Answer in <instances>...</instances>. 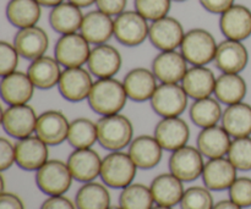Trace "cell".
Returning <instances> with one entry per match:
<instances>
[{"label":"cell","instance_id":"obj_1","mask_svg":"<svg viewBox=\"0 0 251 209\" xmlns=\"http://www.w3.org/2000/svg\"><path fill=\"white\" fill-rule=\"evenodd\" d=\"M127 99L123 82L114 77L98 78L87 98L91 109L102 116L119 114Z\"/></svg>","mask_w":251,"mask_h":209},{"label":"cell","instance_id":"obj_2","mask_svg":"<svg viewBox=\"0 0 251 209\" xmlns=\"http://www.w3.org/2000/svg\"><path fill=\"white\" fill-rule=\"evenodd\" d=\"M134 127L129 117L123 114L102 116L97 122L98 143L110 152L122 151L130 146Z\"/></svg>","mask_w":251,"mask_h":209},{"label":"cell","instance_id":"obj_3","mask_svg":"<svg viewBox=\"0 0 251 209\" xmlns=\"http://www.w3.org/2000/svg\"><path fill=\"white\" fill-rule=\"evenodd\" d=\"M217 46L215 37L207 29L193 28L184 36L180 53L193 66H205L215 59Z\"/></svg>","mask_w":251,"mask_h":209},{"label":"cell","instance_id":"obj_4","mask_svg":"<svg viewBox=\"0 0 251 209\" xmlns=\"http://www.w3.org/2000/svg\"><path fill=\"white\" fill-rule=\"evenodd\" d=\"M137 166L129 153L122 151L112 152L102 161L100 179L105 186L112 188H125L132 184L136 176Z\"/></svg>","mask_w":251,"mask_h":209},{"label":"cell","instance_id":"obj_5","mask_svg":"<svg viewBox=\"0 0 251 209\" xmlns=\"http://www.w3.org/2000/svg\"><path fill=\"white\" fill-rule=\"evenodd\" d=\"M73 175L68 163L51 159L36 171V184L39 190L48 196H61L69 191Z\"/></svg>","mask_w":251,"mask_h":209},{"label":"cell","instance_id":"obj_6","mask_svg":"<svg viewBox=\"0 0 251 209\" xmlns=\"http://www.w3.org/2000/svg\"><path fill=\"white\" fill-rule=\"evenodd\" d=\"M189 95L178 83H161L151 98V107L162 117L180 116L188 107Z\"/></svg>","mask_w":251,"mask_h":209},{"label":"cell","instance_id":"obj_7","mask_svg":"<svg viewBox=\"0 0 251 209\" xmlns=\"http://www.w3.org/2000/svg\"><path fill=\"white\" fill-rule=\"evenodd\" d=\"M149 32L147 20L136 10L122 12L114 20V36L123 46H140L149 38Z\"/></svg>","mask_w":251,"mask_h":209},{"label":"cell","instance_id":"obj_8","mask_svg":"<svg viewBox=\"0 0 251 209\" xmlns=\"http://www.w3.org/2000/svg\"><path fill=\"white\" fill-rule=\"evenodd\" d=\"M90 43L86 41L82 34L70 33L63 34L56 42L55 59L65 69L81 68L83 64H87L91 54Z\"/></svg>","mask_w":251,"mask_h":209},{"label":"cell","instance_id":"obj_9","mask_svg":"<svg viewBox=\"0 0 251 209\" xmlns=\"http://www.w3.org/2000/svg\"><path fill=\"white\" fill-rule=\"evenodd\" d=\"M203 156L199 148L193 146H184L172 152L169 158V171L183 183H191L202 175Z\"/></svg>","mask_w":251,"mask_h":209},{"label":"cell","instance_id":"obj_10","mask_svg":"<svg viewBox=\"0 0 251 209\" xmlns=\"http://www.w3.org/2000/svg\"><path fill=\"white\" fill-rule=\"evenodd\" d=\"M37 119L38 116L31 105H9L2 112L1 125L7 135L21 139L36 132Z\"/></svg>","mask_w":251,"mask_h":209},{"label":"cell","instance_id":"obj_11","mask_svg":"<svg viewBox=\"0 0 251 209\" xmlns=\"http://www.w3.org/2000/svg\"><path fill=\"white\" fill-rule=\"evenodd\" d=\"M185 32L176 19L171 16L152 21L150 24L149 39L154 48L161 51L176 50L181 46Z\"/></svg>","mask_w":251,"mask_h":209},{"label":"cell","instance_id":"obj_12","mask_svg":"<svg viewBox=\"0 0 251 209\" xmlns=\"http://www.w3.org/2000/svg\"><path fill=\"white\" fill-rule=\"evenodd\" d=\"M93 81L91 72L86 69L69 68L63 70L59 80L58 88L60 94L66 100L73 103L87 99L92 90Z\"/></svg>","mask_w":251,"mask_h":209},{"label":"cell","instance_id":"obj_13","mask_svg":"<svg viewBox=\"0 0 251 209\" xmlns=\"http://www.w3.org/2000/svg\"><path fill=\"white\" fill-rule=\"evenodd\" d=\"M153 136L164 151L174 152L186 146L190 139V129L180 116L162 117L154 127Z\"/></svg>","mask_w":251,"mask_h":209},{"label":"cell","instance_id":"obj_14","mask_svg":"<svg viewBox=\"0 0 251 209\" xmlns=\"http://www.w3.org/2000/svg\"><path fill=\"white\" fill-rule=\"evenodd\" d=\"M16 164L26 171H37L48 162V144L38 136L25 137L15 143Z\"/></svg>","mask_w":251,"mask_h":209},{"label":"cell","instance_id":"obj_15","mask_svg":"<svg viewBox=\"0 0 251 209\" xmlns=\"http://www.w3.org/2000/svg\"><path fill=\"white\" fill-rule=\"evenodd\" d=\"M213 61L223 73H240L249 63V53L242 42L226 39L217 46Z\"/></svg>","mask_w":251,"mask_h":209},{"label":"cell","instance_id":"obj_16","mask_svg":"<svg viewBox=\"0 0 251 209\" xmlns=\"http://www.w3.org/2000/svg\"><path fill=\"white\" fill-rule=\"evenodd\" d=\"M188 64L179 51H161L152 61V71L161 83H178L189 70Z\"/></svg>","mask_w":251,"mask_h":209},{"label":"cell","instance_id":"obj_17","mask_svg":"<svg viewBox=\"0 0 251 209\" xmlns=\"http://www.w3.org/2000/svg\"><path fill=\"white\" fill-rule=\"evenodd\" d=\"M123 59L117 48L109 44H100L91 50L87 66L91 75L97 78L114 77L122 68Z\"/></svg>","mask_w":251,"mask_h":209},{"label":"cell","instance_id":"obj_18","mask_svg":"<svg viewBox=\"0 0 251 209\" xmlns=\"http://www.w3.org/2000/svg\"><path fill=\"white\" fill-rule=\"evenodd\" d=\"M220 28L227 39L243 42L251 36V10L234 4L221 15Z\"/></svg>","mask_w":251,"mask_h":209},{"label":"cell","instance_id":"obj_19","mask_svg":"<svg viewBox=\"0 0 251 209\" xmlns=\"http://www.w3.org/2000/svg\"><path fill=\"white\" fill-rule=\"evenodd\" d=\"M70 122L58 110H47L37 119L36 135L48 146H58L68 139Z\"/></svg>","mask_w":251,"mask_h":209},{"label":"cell","instance_id":"obj_20","mask_svg":"<svg viewBox=\"0 0 251 209\" xmlns=\"http://www.w3.org/2000/svg\"><path fill=\"white\" fill-rule=\"evenodd\" d=\"M102 161L100 154L92 148L75 149L68 158V166L74 180L91 183L100 176Z\"/></svg>","mask_w":251,"mask_h":209},{"label":"cell","instance_id":"obj_21","mask_svg":"<svg viewBox=\"0 0 251 209\" xmlns=\"http://www.w3.org/2000/svg\"><path fill=\"white\" fill-rule=\"evenodd\" d=\"M157 81L158 80L152 70L146 68H135L125 75L123 86L130 100L142 103L151 100L154 91L158 87Z\"/></svg>","mask_w":251,"mask_h":209},{"label":"cell","instance_id":"obj_22","mask_svg":"<svg viewBox=\"0 0 251 209\" xmlns=\"http://www.w3.org/2000/svg\"><path fill=\"white\" fill-rule=\"evenodd\" d=\"M34 85L28 73L15 71L10 75L2 76L0 82V93L6 104L20 105L27 104L34 93Z\"/></svg>","mask_w":251,"mask_h":209},{"label":"cell","instance_id":"obj_23","mask_svg":"<svg viewBox=\"0 0 251 209\" xmlns=\"http://www.w3.org/2000/svg\"><path fill=\"white\" fill-rule=\"evenodd\" d=\"M237 170L229 159L225 157L208 159L202 171V180L206 187L211 191L229 190L232 184L237 180Z\"/></svg>","mask_w":251,"mask_h":209},{"label":"cell","instance_id":"obj_24","mask_svg":"<svg viewBox=\"0 0 251 209\" xmlns=\"http://www.w3.org/2000/svg\"><path fill=\"white\" fill-rule=\"evenodd\" d=\"M14 46L20 56L34 60L46 54L49 46V37L41 27H27L17 32L14 38Z\"/></svg>","mask_w":251,"mask_h":209},{"label":"cell","instance_id":"obj_25","mask_svg":"<svg viewBox=\"0 0 251 209\" xmlns=\"http://www.w3.org/2000/svg\"><path fill=\"white\" fill-rule=\"evenodd\" d=\"M80 32L90 44H104L114 36V20L100 10L90 11L83 16Z\"/></svg>","mask_w":251,"mask_h":209},{"label":"cell","instance_id":"obj_26","mask_svg":"<svg viewBox=\"0 0 251 209\" xmlns=\"http://www.w3.org/2000/svg\"><path fill=\"white\" fill-rule=\"evenodd\" d=\"M127 153L137 169L149 170L158 165L163 154V148L154 136L141 135L132 139Z\"/></svg>","mask_w":251,"mask_h":209},{"label":"cell","instance_id":"obj_27","mask_svg":"<svg viewBox=\"0 0 251 209\" xmlns=\"http://www.w3.org/2000/svg\"><path fill=\"white\" fill-rule=\"evenodd\" d=\"M216 76L212 70L206 66H193L186 71L181 80V87L194 100L211 97L215 92Z\"/></svg>","mask_w":251,"mask_h":209},{"label":"cell","instance_id":"obj_28","mask_svg":"<svg viewBox=\"0 0 251 209\" xmlns=\"http://www.w3.org/2000/svg\"><path fill=\"white\" fill-rule=\"evenodd\" d=\"M198 148L203 157L208 159L222 158L228 154L230 148V135L223 126L206 127L201 130L198 136Z\"/></svg>","mask_w":251,"mask_h":209},{"label":"cell","instance_id":"obj_29","mask_svg":"<svg viewBox=\"0 0 251 209\" xmlns=\"http://www.w3.org/2000/svg\"><path fill=\"white\" fill-rule=\"evenodd\" d=\"M150 188H151L154 203L158 206H166V207H174L180 203L185 192L183 181L179 180L172 173H164L156 176L152 180Z\"/></svg>","mask_w":251,"mask_h":209},{"label":"cell","instance_id":"obj_30","mask_svg":"<svg viewBox=\"0 0 251 209\" xmlns=\"http://www.w3.org/2000/svg\"><path fill=\"white\" fill-rule=\"evenodd\" d=\"M61 72L63 71L58 60L46 55L32 60L27 69V73L33 82L34 87L39 90H49L54 86H58Z\"/></svg>","mask_w":251,"mask_h":209},{"label":"cell","instance_id":"obj_31","mask_svg":"<svg viewBox=\"0 0 251 209\" xmlns=\"http://www.w3.org/2000/svg\"><path fill=\"white\" fill-rule=\"evenodd\" d=\"M222 126L230 137L239 139L251 135V105L240 102L237 104L228 105L223 110Z\"/></svg>","mask_w":251,"mask_h":209},{"label":"cell","instance_id":"obj_32","mask_svg":"<svg viewBox=\"0 0 251 209\" xmlns=\"http://www.w3.org/2000/svg\"><path fill=\"white\" fill-rule=\"evenodd\" d=\"M83 16L81 7L73 2H61L51 9L49 14V23L55 32L63 34L76 33L81 28Z\"/></svg>","mask_w":251,"mask_h":209},{"label":"cell","instance_id":"obj_33","mask_svg":"<svg viewBox=\"0 0 251 209\" xmlns=\"http://www.w3.org/2000/svg\"><path fill=\"white\" fill-rule=\"evenodd\" d=\"M248 85L239 73H222L216 80L215 95L220 103L233 105L244 100Z\"/></svg>","mask_w":251,"mask_h":209},{"label":"cell","instance_id":"obj_34","mask_svg":"<svg viewBox=\"0 0 251 209\" xmlns=\"http://www.w3.org/2000/svg\"><path fill=\"white\" fill-rule=\"evenodd\" d=\"M6 16L10 23L20 29L36 26L42 16V5L37 0H10Z\"/></svg>","mask_w":251,"mask_h":209},{"label":"cell","instance_id":"obj_35","mask_svg":"<svg viewBox=\"0 0 251 209\" xmlns=\"http://www.w3.org/2000/svg\"><path fill=\"white\" fill-rule=\"evenodd\" d=\"M75 205L77 209H109L110 193L102 184L86 183L76 193Z\"/></svg>","mask_w":251,"mask_h":209},{"label":"cell","instance_id":"obj_36","mask_svg":"<svg viewBox=\"0 0 251 209\" xmlns=\"http://www.w3.org/2000/svg\"><path fill=\"white\" fill-rule=\"evenodd\" d=\"M190 119L201 129L215 126L222 119L223 110L217 98L207 97L196 99L190 107Z\"/></svg>","mask_w":251,"mask_h":209},{"label":"cell","instance_id":"obj_37","mask_svg":"<svg viewBox=\"0 0 251 209\" xmlns=\"http://www.w3.org/2000/svg\"><path fill=\"white\" fill-rule=\"evenodd\" d=\"M66 141L75 149L91 148L98 141L97 124L87 117H77L73 120L70 122Z\"/></svg>","mask_w":251,"mask_h":209},{"label":"cell","instance_id":"obj_38","mask_svg":"<svg viewBox=\"0 0 251 209\" xmlns=\"http://www.w3.org/2000/svg\"><path fill=\"white\" fill-rule=\"evenodd\" d=\"M153 203L151 188L144 184H130L123 188L119 197V206L123 209H152Z\"/></svg>","mask_w":251,"mask_h":209},{"label":"cell","instance_id":"obj_39","mask_svg":"<svg viewBox=\"0 0 251 209\" xmlns=\"http://www.w3.org/2000/svg\"><path fill=\"white\" fill-rule=\"evenodd\" d=\"M227 156L238 170H251V137H239L233 139Z\"/></svg>","mask_w":251,"mask_h":209},{"label":"cell","instance_id":"obj_40","mask_svg":"<svg viewBox=\"0 0 251 209\" xmlns=\"http://www.w3.org/2000/svg\"><path fill=\"white\" fill-rule=\"evenodd\" d=\"M213 197L207 187L193 186L185 190L180 201L181 209H212Z\"/></svg>","mask_w":251,"mask_h":209},{"label":"cell","instance_id":"obj_41","mask_svg":"<svg viewBox=\"0 0 251 209\" xmlns=\"http://www.w3.org/2000/svg\"><path fill=\"white\" fill-rule=\"evenodd\" d=\"M172 0H135V10L147 21L168 16Z\"/></svg>","mask_w":251,"mask_h":209},{"label":"cell","instance_id":"obj_42","mask_svg":"<svg viewBox=\"0 0 251 209\" xmlns=\"http://www.w3.org/2000/svg\"><path fill=\"white\" fill-rule=\"evenodd\" d=\"M229 200L242 208L251 207V179L237 178L229 187Z\"/></svg>","mask_w":251,"mask_h":209},{"label":"cell","instance_id":"obj_43","mask_svg":"<svg viewBox=\"0 0 251 209\" xmlns=\"http://www.w3.org/2000/svg\"><path fill=\"white\" fill-rule=\"evenodd\" d=\"M19 51L16 50L14 44L9 42H0V75L6 76L16 71L19 65Z\"/></svg>","mask_w":251,"mask_h":209},{"label":"cell","instance_id":"obj_44","mask_svg":"<svg viewBox=\"0 0 251 209\" xmlns=\"http://www.w3.org/2000/svg\"><path fill=\"white\" fill-rule=\"evenodd\" d=\"M16 163V151L15 144H12L5 137L0 139V170L5 171Z\"/></svg>","mask_w":251,"mask_h":209},{"label":"cell","instance_id":"obj_45","mask_svg":"<svg viewBox=\"0 0 251 209\" xmlns=\"http://www.w3.org/2000/svg\"><path fill=\"white\" fill-rule=\"evenodd\" d=\"M127 0H96L98 10L109 16H118L125 11Z\"/></svg>","mask_w":251,"mask_h":209},{"label":"cell","instance_id":"obj_46","mask_svg":"<svg viewBox=\"0 0 251 209\" xmlns=\"http://www.w3.org/2000/svg\"><path fill=\"white\" fill-rule=\"evenodd\" d=\"M39 209H77L68 197L61 196H49Z\"/></svg>","mask_w":251,"mask_h":209},{"label":"cell","instance_id":"obj_47","mask_svg":"<svg viewBox=\"0 0 251 209\" xmlns=\"http://www.w3.org/2000/svg\"><path fill=\"white\" fill-rule=\"evenodd\" d=\"M200 4L211 14H221L234 5V0H200Z\"/></svg>","mask_w":251,"mask_h":209},{"label":"cell","instance_id":"obj_48","mask_svg":"<svg viewBox=\"0 0 251 209\" xmlns=\"http://www.w3.org/2000/svg\"><path fill=\"white\" fill-rule=\"evenodd\" d=\"M0 209H25L24 202L17 195L11 192L0 193Z\"/></svg>","mask_w":251,"mask_h":209},{"label":"cell","instance_id":"obj_49","mask_svg":"<svg viewBox=\"0 0 251 209\" xmlns=\"http://www.w3.org/2000/svg\"><path fill=\"white\" fill-rule=\"evenodd\" d=\"M212 209H243V208L240 207V206H238L237 203L233 202L232 200H223L216 203Z\"/></svg>","mask_w":251,"mask_h":209},{"label":"cell","instance_id":"obj_50","mask_svg":"<svg viewBox=\"0 0 251 209\" xmlns=\"http://www.w3.org/2000/svg\"><path fill=\"white\" fill-rule=\"evenodd\" d=\"M70 2H73L74 5L78 7H87L91 6L92 4H95L96 0H69Z\"/></svg>","mask_w":251,"mask_h":209},{"label":"cell","instance_id":"obj_51","mask_svg":"<svg viewBox=\"0 0 251 209\" xmlns=\"http://www.w3.org/2000/svg\"><path fill=\"white\" fill-rule=\"evenodd\" d=\"M37 1H38L42 6L54 7V6H56V5L64 2V0H37Z\"/></svg>","mask_w":251,"mask_h":209},{"label":"cell","instance_id":"obj_52","mask_svg":"<svg viewBox=\"0 0 251 209\" xmlns=\"http://www.w3.org/2000/svg\"><path fill=\"white\" fill-rule=\"evenodd\" d=\"M152 209H173V207H166V206H158V205H157L156 207H153Z\"/></svg>","mask_w":251,"mask_h":209},{"label":"cell","instance_id":"obj_53","mask_svg":"<svg viewBox=\"0 0 251 209\" xmlns=\"http://www.w3.org/2000/svg\"><path fill=\"white\" fill-rule=\"evenodd\" d=\"M109 209H123V208L119 206V207H110Z\"/></svg>","mask_w":251,"mask_h":209},{"label":"cell","instance_id":"obj_54","mask_svg":"<svg viewBox=\"0 0 251 209\" xmlns=\"http://www.w3.org/2000/svg\"><path fill=\"white\" fill-rule=\"evenodd\" d=\"M174 1H185V0H174Z\"/></svg>","mask_w":251,"mask_h":209}]
</instances>
